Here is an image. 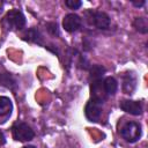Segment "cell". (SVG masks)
Masks as SVG:
<instances>
[{
	"label": "cell",
	"instance_id": "6da1fadb",
	"mask_svg": "<svg viewBox=\"0 0 148 148\" xmlns=\"http://www.w3.org/2000/svg\"><path fill=\"white\" fill-rule=\"evenodd\" d=\"M120 134L126 141L135 142L141 135V127L139 124H136L134 121H130V123H126L121 127Z\"/></svg>",
	"mask_w": 148,
	"mask_h": 148
},
{
	"label": "cell",
	"instance_id": "7a4b0ae2",
	"mask_svg": "<svg viewBox=\"0 0 148 148\" xmlns=\"http://www.w3.org/2000/svg\"><path fill=\"white\" fill-rule=\"evenodd\" d=\"M13 136L15 140L17 141H29L34 138L35 133L31 130L30 126H28L24 123H20L16 124L15 126H13Z\"/></svg>",
	"mask_w": 148,
	"mask_h": 148
},
{
	"label": "cell",
	"instance_id": "3957f363",
	"mask_svg": "<svg viewBox=\"0 0 148 148\" xmlns=\"http://www.w3.org/2000/svg\"><path fill=\"white\" fill-rule=\"evenodd\" d=\"M5 22L10 28L22 29L25 25V17L20 10L13 9V10H9L7 13V15L5 16Z\"/></svg>",
	"mask_w": 148,
	"mask_h": 148
},
{
	"label": "cell",
	"instance_id": "277c9868",
	"mask_svg": "<svg viewBox=\"0 0 148 148\" xmlns=\"http://www.w3.org/2000/svg\"><path fill=\"white\" fill-rule=\"evenodd\" d=\"M88 20L91 24L98 29H108L110 27V17L103 12H89L87 13Z\"/></svg>",
	"mask_w": 148,
	"mask_h": 148
},
{
	"label": "cell",
	"instance_id": "5b68a950",
	"mask_svg": "<svg viewBox=\"0 0 148 148\" xmlns=\"http://www.w3.org/2000/svg\"><path fill=\"white\" fill-rule=\"evenodd\" d=\"M84 113H86V117L90 121H97L102 113V103L94 101V99L89 101L86 105Z\"/></svg>",
	"mask_w": 148,
	"mask_h": 148
},
{
	"label": "cell",
	"instance_id": "8992f818",
	"mask_svg": "<svg viewBox=\"0 0 148 148\" xmlns=\"http://www.w3.org/2000/svg\"><path fill=\"white\" fill-rule=\"evenodd\" d=\"M62 27L68 32H74L81 27V18L76 14H67L62 20Z\"/></svg>",
	"mask_w": 148,
	"mask_h": 148
},
{
	"label": "cell",
	"instance_id": "52a82bcc",
	"mask_svg": "<svg viewBox=\"0 0 148 148\" xmlns=\"http://www.w3.org/2000/svg\"><path fill=\"white\" fill-rule=\"evenodd\" d=\"M90 90H91V97H92L94 101H97L99 103H103V101L106 98V92L104 90L102 80L91 81Z\"/></svg>",
	"mask_w": 148,
	"mask_h": 148
},
{
	"label": "cell",
	"instance_id": "ba28073f",
	"mask_svg": "<svg viewBox=\"0 0 148 148\" xmlns=\"http://www.w3.org/2000/svg\"><path fill=\"white\" fill-rule=\"evenodd\" d=\"M120 109L133 116H139L142 113V104L138 101H130V99L123 101L120 103Z\"/></svg>",
	"mask_w": 148,
	"mask_h": 148
},
{
	"label": "cell",
	"instance_id": "9c48e42d",
	"mask_svg": "<svg viewBox=\"0 0 148 148\" xmlns=\"http://www.w3.org/2000/svg\"><path fill=\"white\" fill-rule=\"evenodd\" d=\"M135 86H136L135 76L132 73H127L123 80V90L126 94H132V91L135 89Z\"/></svg>",
	"mask_w": 148,
	"mask_h": 148
},
{
	"label": "cell",
	"instance_id": "30bf717a",
	"mask_svg": "<svg viewBox=\"0 0 148 148\" xmlns=\"http://www.w3.org/2000/svg\"><path fill=\"white\" fill-rule=\"evenodd\" d=\"M103 87H104V90H105L106 95H113L117 91L118 84H117V81H116L114 77L108 76L103 82Z\"/></svg>",
	"mask_w": 148,
	"mask_h": 148
},
{
	"label": "cell",
	"instance_id": "8fae6325",
	"mask_svg": "<svg viewBox=\"0 0 148 148\" xmlns=\"http://www.w3.org/2000/svg\"><path fill=\"white\" fill-rule=\"evenodd\" d=\"M12 112V102L7 97H0V117H7Z\"/></svg>",
	"mask_w": 148,
	"mask_h": 148
},
{
	"label": "cell",
	"instance_id": "7c38bea8",
	"mask_svg": "<svg viewBox=\"0 0 148 148\" xmlns=\"http://www.w3.org/2000/svg\"><path fill=\"white\" fill-rule=\"evenodd\" d=\"M0 84L3 86V87H7V88L13 89L16 86V82H15L14 77L10 74L2 73V74H0Z\"/></svg>",
	"mask_w": 148,
	"mask_h": 148
},
{
	"label": "cell",
	"instance_id": "4fadbf2b",
	"mask_svg": "<svg viewBox=\"0 0 148 148\" xmlns=\"http://www.w3.org/2000/svg\"><path fill=\"white\" fill-rule=\"evenodd\" d=\"M105 73V68L101 65H95L91 67L90 69V80L91 81H96V80H101L103 74Z\"/></svg>",
	"mask_w": 148,
	"mask_h": 148
},
{
	"label": "cell",
	"instance_id": "5bb4252c",
	"mask_svg": "<svg viewBox=\"0 0 148 148\" xmlns=\"http://www.w3.org/2000/svg\"><path fill=\"white\" fill-rule=\"evenodd\" d=\"M134 27H135V29L138 31H140L142 34H146L148 31V23H147V20L145 17H138V18H135Z\"/></svg>",
	"mask_w": 148,
	"mask_h": 148
},
{
	"label": "cell",
	"instance_id": "9a60e30c",
	"mask_svg": "<svg viewBox=\"0 0 148 148\" xmlns=\"http://www.w3.org/2000/svg\"><path fill=\"white\" fill-rule=\"evenodd\" d=\"M40 35L38 32V30L36 29H29L27 32H25V39L30 40V42H37L39 39Z\"/></svg>",
	"mask_w": 148,
	"mask_h": 148
},
{
	"label": "cell",
	"instance_id": "2e32d148",
	"mask_svg": "<svg viewBox=\"0 0 148 148\" xmlns=\"http://www.w3.org/2000/svg\"><path fill=\"white\" fill-rule=\"evenodd\" d=\"M65 3H66V6L69 7L71 9H77V8L81 7V5H82V2L79 1V0H67V1H65Z\"/></svg>",
	"mask_w": 148,
	"mask_h": 148
},
{
	"label": "cell",
	"instance_id": "e0dca14e",
	"mask_svg": "<svg viewBox=\"0 0 148 148\" xmlns=\"http://www.w3.org/2000/svg\"><path fill=\"white\" fill-rule=\"evenodd\" d=\"M6 142V139H5V135H3V133L0 131V145H3Z\"/></svg>",
	"mask_w": 148,
	"mask_h": 148
},
{
	"label": "cell",
	"instance_id": "ac0fdd59",
	"mask_svg": "<svg viewBox=\"0 0 148 148\" xmlns=\"http://www.w3.org/2000/svg\"><path fill=\"white\" fill-rule=\"evenodd\" d=\"M133 5H135V6H142V5H145V1L142 0V1H139V2H135V1H133Z\"/></svg>",
	"mask_w": 148,
	"mask_h": 148
},
{
	"label": "cell",
	"instance_id": "d6986e66",
	"mask_svg": "<svg viewBox=\"0 0 148 148\" xmlns=\"http://www.w3.org/2000/svg\"><path fill=\"white\" fill-rule=\"evenodd\" d=\"M23 148H36V147H34V146H25V147H23Z\"/></svg>",
	"mask_w": 148,
	"mask_h": 148
}]
</instances>
